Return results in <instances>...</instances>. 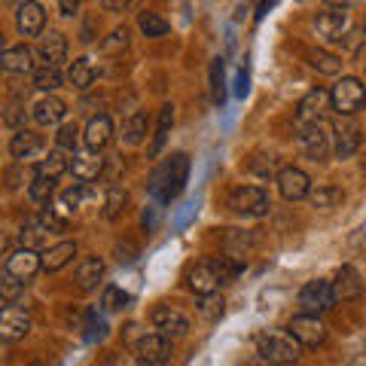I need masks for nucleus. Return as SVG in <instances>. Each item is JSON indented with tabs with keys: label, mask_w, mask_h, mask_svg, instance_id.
I'll use <instances>...</instances> for the list:
<instances>
[{
	"label": "nucleus",
	"mask_w": 366,
	"mask_h": 366,
	"mask_svg": "<svg viewBox=\"0 0 366 366\" xmlns=\"http://www.w3.org/2000/svg\"><path fill=\"white\" fill-rule=\"evenodd\" d=\"M125 342H129V348L134 351V357H141L147 363L153 366H165L171 363V357H174V348H171V339L162 336V333H147V330H141L137 324H132L129 330H125Z\"/></svg>",
	"instance_id": "1"
},
{
	"label": "nucleus",
	"mask_w": 366,
	"mask_h": 366,
	"mask_svg": "<svg viewBox=\"0 0 366 366\" xmlns=\"http://www.w3.org/2000/svg\"><path fill=\"white\" fill-rule=\"evenodd\" d=\"M187 174H189V159L183 153H174L168 159V162H162L153 177H150V192L159 199V202H171L180 196L183 183H187Z\"/></svg>",
	"instance_id": "2"
},
{
	"label": "nucleus",
	"mask_w": 366,
	"mask_h": 366,
	"mask_svg": "<svg viewBox=\"0 0 366 366\" xmlns=\"http://www.w3.org/2000/svg\"><path fill=\"white\" fill-rule=\"evenodd\" d=\"M257 354L272 366H290V363L300 360L302 345L290 333H281V330H262V333H257Z\"/></svg>",
	"instance_id": "3"
},
{
	"label": "nucleus",
	"mask_w": 366,
	"mask_h": 366,
	"mask_svg": "<svg viewBox=\"0 0 366 366\" xmlns=\"http://www.w3.org/2000/svg\"><path fill=\"white\" fill-rule=\"evenodd\" d=\"M366 104V89L357 76H342L339 83L330 89V107L339 110L342 117H354Z\"/></svg>",
	"instance_id": "4"
},
{
	"label": "nucleus",
	"mask_w": 366,
	"mask_h": 366,
	"mask_svg": "<svg viewBox=\"0 0 366 366\" xmlns=\"http://www.w3.org/2000/svg\"><path fill=\"white\" fill-rule=\"evenodd\" d=\"M229 208H232L235 214L242 217H262L269 214L272 202H269V192L259 189V187H235L232 192H229Z\"/></svg>",
	"instance_id": "5"
},
{
	"label": "nucleus",
	"mask_w": 366,
	"mask_h": 366,
	"mask_svg": "<svg viewBox=\"0 0 366 366\" xmlns=\"http://www.w3.org/2000/svg\"><path fill=\"white\" fill-rule=\"evenodd\" d=\"M150 324L156 333H162L168 339H183L189 333V317L177 305H156L150 315Z\"/></svg>",
	"instance_id": "6"
},
{
	"label": "nucleus",
	"mask_w": 366,
	"mask_h": 366,
	"mask_svg": "<svg viewBox=\"0 0 366 366\" xmlns=\"http://www.w3.org/2000/svg\"><path fill=\"white\" fill-rule=\"evenodd\" d=\"M287 333L300 342L302 348H317V345H324V339H327V324L320 320V315H300L290 320Z\"/></svg>",
	"instance_id": "7"
},
{
	"label": "nucleus",
	"mask_w": 366,
	"mask_h": 366,
	"mask_svg": "<svg viewBox=\"0 0 366 366\" xmlns=\"http://www.w3.org/2000/svg\"><path fill=\"white\" fill-rule=\"evenodd\" d=\"M300 305L305 315H324L330 308L336 305L333 300V287H330V281H308L305 287L300 290Z\"/></svg>",
	"instance_id": "8"
},
{
	"label": "nucleus",
	"mask_w": 366,
	"mask_h": 366,
	"mask_svg": "<svg viewBox=\"0 0 366 366\" xmlns=\"http://www.w3.org/2000/svg\"><path fill=\"white\" fill-rule=\"evenodd\" d=\"M31 330H34V320L25 308H19V305L0 308V339L19 342V339H25Z\"/></svg>",
	"instance_id": "9"
},
{
	"label": "nucleus",
	"mask_w": 366,
	"mask_h": 366,
	"mask_svg": "<svg viewBox=\"0 0 366 366\" xmlns=\"http://www.w3.org/2000/svg\"><path fill=\"white\" fill-rule=\"evenodd\" d=\"M274 180H278V192L287 202H300L312 192V177H308L302 168H281Z\"/></svg>",
	"instance_id": "10"
},
{
	"label": "nucleus",
	"mask_w": 366,
	"mask_h": 366,
	"mask_svg": "<svg viewBox=\"0 0 366 366\" xmlns=\"http://www.w3.org/2000/svg\"><path fill=\"white\" fill-rule=\"evenodd\" d=\"M327 110H330V92L312 89L300 101V107H296V122H300V125H317L320 119L327 117Z\"/></svg>",
	"instance_id": "11"
},
{
	"label": "nucleus",
	"mask_w": 366,
	"mask_h": 366,
	"mask_svg": "<svg viewBox=\"0 0 366 366\" xmlns=\"http://www.w3.org/2000/svg\"><path fill=\"white\" fill-rule=\"evenodd\" d=\"M0 71L13 74V76L34 74V71H37V64H34V49H28L25 43L4 49V52H0Z\"/></svg>",
	"instance_id": "12"
},
{
	"label": "nucleus",
	"mask_w": 366,
	"mask_h": 366,
	"mask_svg": "<svg viewBox=\"0 0 366 366\" xmlns=\"http://www.w3.org/2000/svg\"><path fill=\"white\" fill-rule=\"evenodd\" d=\"M333 134H336V156L339 159H348V156H354L357 153V147H360V125L354 122V119H348V117H339L336 122H333Z\"/></svg>",
	"instance_id": "13"
},
{
	"label": "nucleus",
	"mask_w": 366,
	"mask_h": 366,
	"mask_svg": "<svg viewBox=\"0 0 366 366\" xmlns=\"http://www.w3.org/2000/svg\"><path fill=\"white\" fill-rule=\"evenodd\" d=\"M187 287L196 296H208V293H217V287H223L220 274H217V269H214V259L199 262V266H192L187 272Z\"/></svg>",
	"instance_id": "14"
},
{
	"label": "nucleus",
	"mask_w": 366,
	"mask_h": 366,
	"mask_svg": "<svg viewBox=\"0 0 366 366\" xmlns=\"http://www.w3.org/2000/svg\"><path fill=\"white\" fill-rule=\"evenodd\" d=\"M330 287H333V300L336 302H351V300H357V296L363 293L360 274H357L354 266H342L336 272V278L330 281Z\"/></svg>",
	"instance_id": "15"
},
{
	"label": "nucleus",
	"mask_w": 366,
	"mask_h": 366,
	"mask_svg": "<svg viewBox=\"0 0 366 366\" xmlns=\"http://www.w3.org/2000/svg\"><path fill=\"white\" fill-rule=\"evenodd\" d=\"M6 272L13 274V278H19V281H31L34 274L40 272V257H37V250L19 247L16 254H9V257H6Z\"/></svg>",
	"instance_id": "16"
},
{
	"label": "nucleus",
	"mask_w": 366,
	"mask_h": 366,
	"mask_svg": "<svg viewBox=\"0 0 366 366\" xmlns=\"http://www.w3.org/2000/svg\"><path fill=\"white\" fill-rule=\"evenodd\" d=\"M16 21H19V31L25 34V37H40L43 28H46V13L37 0H25V4L19 6Z\"/></svg>",
	"instance_id": "17"
},
{
	"label": "nucleus",
	"mask_w": 366,
	"mask_h": 366,
	"mask_svg": "<svg viewBox=\"0 0 366 366\" xmlns=\"http://www.w3.org/2000/svg\"><path fill=\"white\" fill-rule=\"evenodd\" d=\"M31 117H34L37 125H59L67 117V104L61 98H55V95H43L37 104L31 107Z\"/></svg>",
	"instance_id": "18"
},
{
	"label": "nucleus",
	"mask_w": 366,
	"mask_h": 366,
	"mask_svg": "<svg viewBox=\"0 0 366 366\" xmlns=\"http://www.w3.org/2000/svg\"><path fill=\"white\" fill-rule=\"evenodd\" d=\"M40 61L46 67H59L64 61V55H67V37L61 31H49V34H43V40H40Z\"/></svg>",
	"instance_id": "19"
},
{
	"label": "nucleus",
	"mask_w": 366,
	"mask_h": 366,
	"mask_svg": "<svg viewBox=\"0 0 366 366\" xmlns=\"http://www.w3.org/2000/svg\"><path fill=\"white\" fill-rule=\"evenodd\" d=\"M300 147L308 159H324L330 153V134H324V129L317 125H302V134H300Z\"/></svg>",
	"instance_id": "20"
},
{
	"label": "nucleus",
	"mask_w": 366,
	"mask_h": 366,
	"mask_svg": "<svg viewBox=\"0 0 366 366\" xmlns=\"http://www.w3.org/2000/svg\"><path fill=\"white\" fill-rule=\"evenodd\" d=\"M110 137H113V122H110V117H92V119H89L86 134H83V141H86L89 150L101 153V150H104V147L110 144Z\"/></svg>",
	"instance_id": "21"
},
{
	"label": "nucleus",
	"mask_w": 366,
	"mask_h": 366,
	"mask_svg": "<svg viewBox=\"0 0 366 366\" xmlns=\"http://www.w3.org/2000/svg\"><path fill=\"white\" fill-rule=\"evenodd\" d=\"M315 28L320 37L327 40H342V34L348 31V13L345 9H333V13H320L315 19Z\"/></svg>",
	"instance_id": "22"
},
{
	"label": "nucleus",
	"mask_w": 366,
	"mask_h": 366,
	"mask_svg": "<svg viewBox=\"0 0 366 366\" xmlns=\"http://www.w3.org/2000/svg\"><path fill=\"white\" fill-rule=\"evenodd\" d=\"M43 150V134L31 132V129H19L13 134V141H9V153L13 159H31Z\"/></svg>",
	"instance_id": "23"
},
{
	"label": "nucleus",
	"mask_w": 366,
	"mask_h": 366,
	"mask_svg": "<svg viewBox=\"0 0 366 366\" xmlns=\"http://www.w3.org/2000/svg\"><path fill=\"white\" fill-rule=\"evenodd\" d=\"M71 168H74V177L76 180L89 183V180H98L101 177V171H104V159H101V153L89 150V153L74 156V165Z\"/></svg>",
	"instance_id": "24"
},
{
	"label": "nucleus",
	"mask_w": 366,
	"mask_h": 366,
	"mask_svg": "<svg viewBox=\"0 0 366 366\" xmlns=\"http://www.w3.org/2000/svg\"><path fill=\"white\" fill-rule=\"evenodd\" d=\"M101 278H104V259H101V257L79 259V266H76V284H79V287H83V290H95Z\"/></svg>",
	"instance_id": "25"
},
{
	"label": "nucleus",
	"mask_w": 366,
	"mask_h": 366,
	"mask_svg": "<svg viewBox=\"0 0 366 366\" xmlns=\"http://www.w3.org/2000/svg\"><path fill=\"white\" fill-rule=\"evenodd\" d=\"M74 257H76V244H74V242H61V244L49 247V250H46V254L40 257V269H46V272H59V269H64Z\"/></svg>",
	"instance_id": "26"
},
{
	"label": "nucleus",
	"mask_w": 366,
	"mask_h": 366,
	"mask_svg": "<svg viewBox=\"0 0 366 366\" xmlns=\"http://www.w3.org/2000/svg\"><path fill=\"white\" fill-rule=\"evenodd\" d=\"M171 125H174V104H165L162 110H159V122H156V132H153V141H150V156L153 159L162 153V147H165L168 134H171Z\"/></svg>",
	"instance_id": "27"
},
{
	"label": "nucleus",
	"mask_w": 366,
	"mask_h": 366,
	"mask_svg": "<svg viewBox=\"0 0 366 366\" xmlns=\"http://www.w3.org/2000/svg\"><path fill=\"white\" fill-rule=\"evenodd\" d=\"M49 235L52 232L40 223V217H34V220H28L25 226H21L19 242H21V247H28V250H40L46 242H49Z\"/></svg>",
	"instance_id": "28"
},
{
	"label": "nucleus",
	"mask_w": 366,
	"mask_h": 366,
	"mask_svg": "<svg viewBox=\"0 0 366 366\" xmlns=\"http://www.w3.org/2000/svg\"><path fill=\"white\" fill-rule=\"evenodd\" d=\"M71 168V162L64 159V153L61 150H52L46 159H40L37 162V168H34V177H46V180H59L64 171Z\"/></svg>",
	"instance_id": "29"
},
{
	"label": "nucleus",
	"mask_w": 366,
	"mask_h": 366,
	"mask_svg": "<svg viewBox=\"0 0 366 366\" xmlns=\"http://www.w3.org/2000/svg\"><path fill=\"white\" fill-rule=\"evenodd\" d=\"M305 61L315 67L317 74H327V76H336L342 71V59L336 52H327V49H308L305 52Z\"/></svg>",
	"instance_id": "30"
},
{
	"label": "nucleus",
	"mask_w": 366,
	"mask_h": 366,
	"mask_svg": "<svg viewBox=\"0 0 366 366\" xmlns=\"http://www.w3.org/2000/svg\"><path fill=\"white\" fill-rule=\"evenodd\" d=\"M147 129H150V119H147L144 110H137V113H132V117L122 122V141L129 147H137L147 137Z\"/></svg>",
	"instance_id": "31"
},
{
	"label": "nucleus",
	"mask_w": 366,
	"mask_h": 366,
	"mask_svg": "<svg viewBox=\"0 0 366 366\" xmlns=\"http://www.w3.org/2000/svg\"><path fill=\"white\" fill-rule=\"evenodd\" d=\"M92 79H95V67H92L89 59H76L71 61V67H67V83H71L74 89H89L92 86Z\"/></svg>",
	"instance_id": "32"
},
{
	"label": "nucleus",
	"mask_w": 366,
	"mask_h": 366,
	"mask_svg": "<svg viewBox=\"0 0 366 366\" xmlns=\"http://www.w3.org/2000/svg\"><path fill=\"white\" fill-rule=\"evenodd\" d=\"M308 196H312L315 208H324V211H330V208H336V204L345 202V192H342L339 187H317L315 192H308Z\"/></svg>",
	"instance_id": "33"
},
{
	"label": "nucleus",
	"mask_w": 366,
	"mask_h": 366,
	"mask_svg": "<svg viewBox=\"0 0 366 366\" xmlns=\"http://www.w3.org/2000/svg\"><path fill=\"white\" fill-rule=\"evenodd\" d=\"M61 86V71L59 67H37V71H34V89H40V92H46V95H49V92H55Z\"/></svg>",
	"instance_id": "34"
},
{
	"label": "nucleus",
	"mask_w": 366,
	"mask_h": 366,
	"mask_svg": "<svg viewBox=\"0 0 366 366\" xmlns=\"http://www.w3.org/2000/svg\"><path fill=\"white\" fill-rule=\"evenodd\" d=\"M125 204H129V192H125L122 187H110L107 199H104V217L107 220H117V217L125 211Z\"/></svg>",
	"instance_id": "35"
},
{
	"label": "nucleus",
	"mask_w": 366,
	"mask_h": 366,
	"mask_svg": "<svg viewBox=\"0 0 366 366\" xmlns=\"http://www.w3.org/2000/svg\"><path fill=\"white\" fill-rule=\"evenodd\" d=\"M137 28L144 31V37H165L168 34V21L162 19V16H156V13H141V19H137Z\"/></svg>",
	"instance_id": "36"
},
{
	"label": "nucleus",
	"mask_w": 366,
	"mask_h": 366,
	"mask_svg": "<svg viewBox=\"0 0 366 366\" xmlns=\"http://www.w3.org/2000/svg\"><path fill=\"white\" fill-rule=\"evenodd\" d=\"M211 98L214 104L220 107L226 101V76H223V59H214L211 61Z\"/></svg>",
	"instance_id": "37"
},
{
	"label": "nucleus",
	"mask_w": 366,
	"mask_h": 366,
	"mask_svg": "<svg viewBox=\"0 0 366 366\" xmlns=\"http://www.w3.org/2000/svg\"><path fill=\"white\" fill-rule=\"evenodd\" d=\"M55 147H59L61 153H76V147H79V129H76V122L61 125L59 134H55Z\"/></svg>",
	"instance_id": "38"
},
{
	"label": "nucleus",
	"mask_w": 366,
	"mask_h": 366,
	"mask_svg": "<svg viewBox=\"0 0 366 366\" xmlns=\"http://www.w3.org/2000/svg\"><path fill=\"white\" fill-rule=\"evenodd\" d=\"M214 269L220 274V284H232L244 266H242V259H235V257H220V259H214Z\"/></svg>",
	"instance_id": "39"
},
{
	"label": "nucleus",
	"mask_w": 366,
	"mask_h": 366,
	"mask_svg": "<svg viewBox=\"0 0 366 366\" xmlns=\"http://www.w3.org/2000/svg\"><path fill=\"white\" fill-rule=\"evenodd\" d=\"M52 192H55V180H46V177H34V183L28 187V196L34 204H49Z\"/></svg>",
	"instance_id": "40"
},
{
	"label": "nucleus",
	"mask_w": 366,
	"mask_h": 366,
	"mask_svg": "<svg viewBox=\"0 0 366 366\" xmlns=\"http://www.w3.org/2000/svg\"><path fill=\"white\" fill-rule=\"evenodd\" d=\"M132 302V296L125 293V290H119V287H104V296H101V305H104V312H122L125 305Z\"/></svg>",
	"instance_id": "41"
},
{
	"label": "nucleus",
	"mask_w": 366,
	"mask_h": 366,
	"mask_svg": "<svg viewBox=\"0 0 366 366\" xmlns=\"http://www.w3.org/2000/svg\"><path fill=\"white\" fill-rule=\"evenodd\" d=\"M21 290H25V281L13 278L6 269L0 272V302H4V300H19Z\"/></svg>",
	"instance_id": "42"
},
{
	"label": "nucleus",
	"mask_w": 366,
	"mask_h": 366,
	"mask_svg": "<svg viewBox=\"0 0 366 366\" xmlns=\"http://www.w3.org/2000/svg\"><path fill=\"white\" fill-rule=\"evenodd\" d=\"M199 312H202V317H208V320H217L223 315V296H217V293H208V296H199Z\"/></svg>",
	"instance_id": "43"
},
{
	"label": "nucleus",
	"mask_w": 366,
	"mask_h": 366,
	"mask_svg": "<svg viewBox=\"0 0 366 366\" xmlns=\"http://www.w3.org/2000/svg\"><path fill=\"white\" fill-rule=\"evenodd\" d=\"M247 168L254 171L257 177H272V174H274V156H272V153H257V156H250Z\"/></svg>",
	"instance_id": "44"
},
{
	"label": "nucleus",
	"mask_w": 366,
	"mask_h": 366,
	"mask_svg": "<svg viewBox=\"0 0 366 366\" xmlns=\"http://www.w3.org/2000/svg\"><path fill=\"white\" fill-rule=\"evenodd\" d=\"M125 46H129V31H125V28H117L104 43H101V52H104V55H119Z\"/></svg>",
	"instance_id": "45"
},
{
	"label": "nucleus",
	"mask_w": 366,
	"mask_h": 366,
	"mask_svg": "<svg viewBox=\"0 0 366 366\" xmlns=\"http://www.w3.org/2000/svg\"><path fill=\"white\" fill-rule=\"evenodd\" d=\"M83 199H86V187L83 183H74V187H67L61 192V208L64 211H76L79 204H83Z\"/></svg>",
	"instance_id": "46"
},
{
	"label": "nucleus",
	"mask_w": 366,
	"mask_h": 366,
	"mask_svg": "<svg viewBox=\"0 0 366 366\" xmlns=\"http://www.w3.org/2000/svg\"><path fill=\"white\" fill-rule=\"evenodd\" d=\"M4 122L9 125V129H19V125L25 122V104H21V98L9 101V107H6V113H4Z\"/></svg>",
	"instance_id": "47"
},
{
	"label": "nucleus",
	"mask_w": 366,
	"mask_h": 366,
	"mask_svg": "<svg viewBox=\"0 0 366 366\" xmlns=\"http://www.w3.org/2000/svg\"><path fill=\"white\" fill-rule=\"evenodd\" d=\"M40 223L49 229V232H67V220H64V217H59L55 211H43L40 214Z\"/></svg>",
	"instance_id": "48"
},
{
	"label": "nucleus",
	"mask_w": 366,
	"mask_h": 366,
	"mask_svg": "<svg viewBox=\"0 0 366 366\" xmlns=\"http://www.w3.org/2000/svg\"><path fill=\"white\" fill-rule=\"evenodd\" d=\"M89 330H92L89 339H104V330H107V324L98 317V312H89Z\"/></svg>",
	"instance_id": "49"
},
{
	"label": "nucleus",
	"mask_w": 366,
	"mask_h": 366,
	"mask_svg": "<svg viewBox=\"0 0 366 366\" xmlns=\"http://www.w3.org/2000/svg\"><path fill=\"white\" fill-rule=\"evenodd\" d=\"M79 4H83V0H59V9L64 16H74L76 9H79Z\"/></svg>",
	"instance_id": "50"
},
{
	"label": "nucleus",
	"mask_w": 366,
	"mask_h": 366,
	"mask_svg": "<svg viewBox=\"0 0 366 366\" xmlns=\"http://www.w3.org/2000/svg\"><path fill=\"white\" fill-rule=\"evenodd\" d=\"M134 0H101V6L104 9H129Z\"/></svg>",
	"instance_id": "51"
},
{
	"label": "nucleus",
	"mask_w": 366,
	"mask_h": 366,
	"mask_svg": "<svg viewBox=\"0 0 366 366\" xmlns=\"http://www.w3.org/2000/svg\"><path fill=\"white\" fill-rule=\"evenodd\" d=\"M235 95L244 98L247 95V71H238V86H235Z\"/></svg>",
	"instance_id": "52"
},
{
	"label": "nucleus",
	"mask_w": 366,
	"mask_h": 366,
	"mask_svg": "<svg viewBox=\"0 0 366 366\" xmlns=\"http://www.w3.org/2000/svg\"><path fill=\"white\" fill-rule=\"evenodd\" d=\"M327 6H333V9H348V6H357L360 0H324Z\"/></svg>",
	"instance_id": "53"
},
{
	"label": "nucleus",
	"mask_w": 366,
	"mask_h": 366,
	"mask_svg": "<svg viewBox=\"0 0 366 366\" xmlns=\"http://www.w3.org/2000/svg\"><path fill=\"white\" fill-rule=\"evenodd\" d=\"M117 257H119V262H129L132 259V247L129 244H117Z\"/></svg>",
	"instance_id": "54"
},
{
	"label": "nucleus",
	"mask_w": 366,
	"mask_h": 366,
	"mask_svg": "<svg viewBox=\"0 0 366 366\" xmlns=\"http://www.w3.org/2000/svg\"><path fill=\"white\" fill-rule=\"evenodd\" d=\"M113 366H153V363H147L141 357H132V360H122V363H113Z\"/></svg>",
	"instance_id": "55"
},
{
	"label": "nucleus",
	"mask_w": 366,
	"mask_h": 366,
	"mask_svg": "<svg viewBox=\"0 0 366 366\" xmlns=\"http://www.w3.org/2000/svg\"><path fill=\"white\" fill-rule=\"evenodd\" d=\"M357 61L366 67V46H360V49H357Z\"/></svg>",
	"instance_id": "56"
},
{
	"label": "nucleus",
	"mask_w": 366,
	"mask_h": 366,
	"mask_svg": "<svg viewBox=\"0 0 366 366\" xmlns=\"http://www.w3.org/2000/svg\"><path fill=\"white\" fill-rule=\"evenodd\" d=\"M6 244H9V242H6V235H4V232H0V257H4V254H6Z\"/></svg>",
	"instance_id": "57"
},
{
	"label": "nucleus",
	"mask_w": 366,
	"mask_h": 366,
	"mask_svg": "<svg viewBox=\"0 0 366 366\" xmlns=\"http://www.w3.org/2000/svg\"><path fill=\"white\" fill-rule=\"evenodd\" d=\"M25 366H43V363H37V360H34V363H25Z\"/></svg>",
	"instance_id": "58"
},
{
	"label": "nucleus",
	"mask_w": 366,
	"mask_h": 366,
	"mask_svg": "<svg viewBox=\"0 0 366 366\" xmlns=\"http://www.w3.org/2000/svg\"><path fill=\"white\" fill-rule=\"evenodd\" d=\"M0 46H4V31H0Z\"/></svg>",
	"instance_id": "59"
},
{
	"label": "nucleus",
	"mask_w": 366,
	"mask_h": 366,
	"mask_svg": "<svg viewBox=\"0 0 366 366\" xmlns=\"http://www.w3.org/2000/svg\"><path fill=\"white\" fill-rule=\"evenodd\" d=\"M363 34H366V25H363Z\"/></svg>",
	"instance_id": "60"
}]
</instances>
